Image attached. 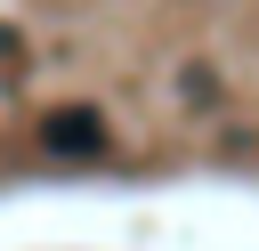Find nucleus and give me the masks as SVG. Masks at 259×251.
<instances>
[{"instance_id":"f257e3e1","label":"nucleus","mask_w":259,"mask_h":251,"mask_svg":"<svg viewBox=\"0 0 259 251\" xmlns=\"http://www.w3.org/2000/svg\"><path fill=\"white\" fill-rule=\"evenodd\" d=\"M40 138H49L57 154H105V130H97V113H81V105H73V113H49Z\"/></svg>"}]
</instances>
